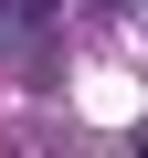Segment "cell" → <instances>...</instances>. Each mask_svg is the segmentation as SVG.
Instances as JSON below:
<instances>
[{
	"instance_id": "1",
	"label": "cell",
	"mask_w": 148,
	"mask_h": 158,
	"mask_svg": "<svg viewBox=\"0 0 148 158\" xmlns=\"http://www.w3.org/2000/svg\"><path fill=\"white\" fill-rule=\"evenodd\" d=\"M11 11H21V21H53V11H63V0H11Z\"/></svg>"
}]
</instances>
